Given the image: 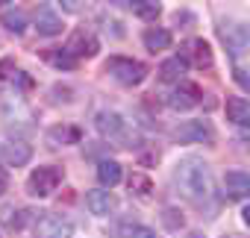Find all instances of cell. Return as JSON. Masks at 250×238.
<instances>
[{
	"label": "cell",
	"instance_id": "7",
	"mask_svg": "<svg viewBox=\"0 0 250 238\" xmlns=\"http://www.w3.org/2000/svg\"><path fill=\"white\" fill-rule=\"evenodd\" d=\"M0 159L12 168H21L33 159V147L24 141H6V144H0Z\"/></svg>",
	"mask_w": 250,
	"mask_h": 238
},
{
	"label": "cell",
	"instance_id": "19",
	"mask_svg": "<svg viewBox=\"0 0 250 238\" xmlns=\"http://www.w3.org/2000/svg\"><path fill=\"white\" fill-rule=\"evenodd\" d=\"M221 36H224V41L229 44V50H232L235 56L247 47V27H244V24L232 27V33H229V30H221Z\"/></svg>",
	"mask_w": 250,
	"mask_h": 238
},
{
	"label": "cell",
	"instance_id": "17",
	"mask_svg": "<svg viewBox=\"0 0 250 238\" xmlns=\"http://www.w3.org/2000/svg\"><path fill=\"white\" fill-rule=\"evenodd\" d=\"M97 179H100V185H106V188L118 185V182H121V165H118L115 159H103V162L97 165Z\"/></svg>",
	"mask_w": 250,
	"mask_h": 238
},
{
	"label": "cell",
	"instance_id": "20",
	"mask_svg": "<svg viewBox=\"0 0 250 238\" xmlns=\"http://www.w3.org/2000/svg\"><path fill=\"white\" fill-rule=\"evenodd\" d=\"M130 9H133L139 18H145V21H153V18H159V12H162L159 0H130Z\"/></svg>",
	"mask_w": 250,
	"mask_h": 238
},
{
	"label": "cell",
	"instance_id": "4",
	"mask_svg": "<svg viewBox=\"0 0 250 238\" xmlns=\"http://www.w3.org/2000/svg\"><path fill=\"white\" fill-rule=\"evenodd\" d=\"M74 59H91V56H97V50H100V41L94 39V33L91 30H85V27H80V30H74V36H71V41H68V47H65Z\"/></svg>",
	"mask_w": 250,
	"mask_h": 238
},
{
	"label": "cell",
	"instance_id": "16",
	"mask_svg": "<svg viewBox=\"0 0 250 238\" xmlns=\"http://www.w3.org/2000/svg\"><path fill=\"white\" fill-rule=\"evenodd\" d=\"M183 74H186V59L183 56H174V59L162 62V68H159V79L162 82H180Z\"/></svg>",
	"mask_w": 250,
	"mask_h": 238
},
{
	"label": "cell",
	"instance_id": "3",
	"mask_svg": "<svg viewBox=\"0 0 250 238\" xmlns=\"http://www.w3.org/2000/svg\"><path fill=\"white\" fill-rule=\"evenodd\" d=\"M59 182H62V168L44 165V168H36V171L30 174L27 191H30L33 197H47V194H53V191L59 188Z\"/></svg>",
	"mask_w": 250,
	"mask_h": 238
},
{
	"label": "cell",
	"instance_id": "18",
	"mask_svg": "<svg viewBox=\"0 0 250 238\" xmlns=\"http://www.w3.org/2000/svg\"><path fill=\"white\" fill-rule=\"evenodd\" d=\"M171 41H174V39H171L168 30H159V27H156V30H147V33H145V47H147L150 53H156V50H168Z\"/></svg>",
	"mask_w": 250,
	"mask_h": 238
},
{
	"label": "cell",
	"instance_id": "2",
	"mask_svg": "<svg viewBox=\"0 0 250 238\" xmlns=\"http://www.w3.org/2000/svg\"><path fill=\"white\" fill-rule=\"evenodd\" d=\"M106 74L112 79H118L121 85H139L147 77V68L136 59H127V56H112L106 62Z\"/></svg>",
	"mask_w": 250,
	"mask_h": 238
},
{
	"label": "cell",
	"instance_id": "13",
	"mask_svg": "<svg viewBox=\"0 0 250 238\" xmlns=\"http://www.w3.org/2000/svg\"><path fill=\"white\" fill-rule=\"evenodd\" d=\"M227 118L238 127H247L250 124V103L244 97H229L227 100Z\"/></svg>",
	"mask_w": 250,
	"mask_h": 238
},
{
	"label": "cell",
	"instance_id": "27",
	"mask_svg": "<svg viewBox=\"0 0 250 238\" xmlns=\"http://www.w3.org/2000/svg\"><path fill=\"white\" fill-rule=\"evenodd\" d=\"M232 74H235V82H238V85H241V88L247 91V88H250V79H247V71H244V68H235Z\"/></svg>",
	"mask_w": 250,
	"mask_h": 238
},
{
	"label": "cell",
	"instance_id": "5",
	"mask_svg": "<svg viewBox=\"0 0 250 238\" xmlns=\"http://www.w3.org/2000/svg\"><path fill=\"white\" fill-rule=\"evenodd\" d=\"M180 56L186 59V65L191 62L194 68H212V47H209L203 39L188 41V44L183 47V53H180Z\"/></svg>",
	"mask_w": 250,
	"mask_h": 238
},
{
	"label": "cell",
	"instance_id": "15",
	"mask_svg": "<svg viewBox=\"0 0 250 238\" xmlns=\"http://www.w3.org/2000/svg\"><path fill=\"white\" fill-rule=\"evenodd\" d=\"M224 185H227V191H229L232 197H244V194L250 191V177H247L244 171H227Z\"/></svg>",
	"mask_w": 250,
	"mask_h": 238
},
{
	"label": "cell",
	"instance_id": "8",
	"mask_svg": "<svg viewBox=\"0 0 250 238\" xmlns=\"http://www.w3.org/2000/svg\"><path fill=\"white\" fill-rule=\"evenodd\" d=\"M200 97H203L200 85L180 79V82H177V91H174V97H171V106H174V109H191V106L200 103Z\"/></svg>",
	"mask_w": 250,
	"mask_h": 238
},
{
	"label": "cell",
	"instance_id": "30",
	"mask_svg": "<svg viewBox=\"0 0 250 238\" xmlns=\"http://www.w3.org/2000/svg\"><path fill=\"white\" fill-rule=\"evenodd\" d=\"M3 3H12V0H0V6H3Z\"/></svg>",
	"mask_w": 250,
	"mask_h": 238
},
{
	"label": "cell",
	"instance_id": "24",
	"mask_svg": "<svg viewBox=\"0 0 250 238\" xmlns=\"http://www.w3.org/2000/svg\"><path fill=\"white\" fill-rule=\"evenodd\" d=\"M121 238H156V235H153V229H147V226L124 223V226H121Z\"/></svg>",
	"mask_w": 250,
	"mask_h": 238
},
{
	"label": "cell",
	"instance_id": "25",
	"mask_svg": "<svg viewBox=\"0 0 250 238\" xmlns=\"http://www.w3.org/2000/svg\"><path fill=\"white\" fill-rule=\"evenodd\" d=\"M15 74V62L12 59H0V79H9Z\"/></svg>",
	"mask_w": 250,
	"mask_h": 238
},
{
	"label": "cell",
	"instance_id": "23",
	"mask_svg": "<svg viewBox=\"0 0 250 238\" xmlns=\"http://www.w3.org/2000/svg\"><path fill=\"white\" fill-rule=\"evenodd\" d=\"M130 191H136L139 197H147V194L153 191V182H150L145 174H133V177H130Z\"/></svg>",
	"mask_w": 250,
	"mask_h": 238
},
{
	"label": "cell",
	"instance_id": "21",
	"mask_svg": "<svg viewBox=\"0 0 250 238\" xmlns=\"http://www.w3.org/2000/svg\"><path fill=\"white\" fill-rule=\"evenodd\" d=\"M0 21H3V27H6L9 33H15V36H21V33L27 30V18H24L21 12H3V18H0Z\"/></svg>",
	"mask_w": 250,
	"mask_h": 238
},
{
	"label": "cell",
	"instance_id": "29",
	"mask_svg": "<svg viewBox=\"0 0 250 238\" xmlns=\"http://www.w3.org/2000/svg\"><path fill=\"white\" fill-rule=\"evenodd\" d=\"M9 188V174H6V168L3 165H0V194H3Z\"/></svg>",
	"mask_w": 250,
	"mask_h": 238
},
{
	"label": "cell",
	"instance_id": "14",
	"mask_svg": "<svg viewBox=\"0 0 250 238\" xmlns=\"http://www.w3.org/2000/svg\"><path fill=\"white\" fill-rule=\"evenodd\" d=\"M85 206L91 215H109L115 209V197L109 191H88L85 194Z\"/></svg>",
	"mask_w": 250,
	"mask_h": 238
},
{
	"label": "cell",
	"instance_id": "31",
	"mask_svg": "<svg viewBox=\"0 0 250 238\" xmlns=\"http://www.w3.org/2000/svg\"><path fill=\"white\" fill-rule=\"evenodd\" d=\"M191 238H203V235H200V232H194V235H191Z\"/></svg>",
	"mask_w": 250,
	"mask_h": 238
},
{
	"label": "cell",
	"instance_id": "12",
	"mask_svg": "<svg viewBox=\"0 0 250 238\" xmlns=\"http://www.w3.org/2000/svg\"><path fill=\"white\" fill-rule=\"evenodd\" d=\"M94 127H97L100 136H121L124 133V118L118 112H97Z\"/></svg>",
	"mask_w": 250,
	"mask_h": 238
},
{
	"label": "cell",
	"instance_id": "11",
	"mask_svg": "<svg viewBox=\"0 0 250 238\" xmlns=\"http://www.w3.org/2000/svg\"><path fill=\"white\" fill-rule=\"evenodd\" d=\"M80 139H83V130H80V127H68V124H62V127H50V130H47V141H50V147L80 144Z\"/></svg>",
	"mask_w": 250,
	"mask_h": 238
},
{
	"label": "cell",
	"instance_id": "26",
	"mask_svg": "<svg viewBox=\"0 0 250 238\" xmlns=\"http://www.w3.org/2000/svg\"><path fill=\"white\" fill-rule=\"evenodd\" d=\"M162 220H165V223H168L171 229H177V226H183V215L177 218V212H174V209H165V218H162Z\"/></svg>",
	"mask_w": 250,
	"mask_h": 238
},
{
	"label": "cell",
	"instance_id": "10",
	"mask_svg": "<svg viewBox=\"0 0 250 238\" xmlns=\"http://www.w3.org/2000/svg\"><path fill=\"white\" fill-rule=\"evenodd\" d=\"M36 30H39L42 36H59V33H62V18H59L50 6H42V9L36 12Z\"/></svg>",
	"mask_w": 250,
	"mask_h": 238
},
{
	"label": "cell",
	"instance_id": "28",
	"mask_svg": "<svg viewBox=\"0 0 250 238\" xmlns=\"http://www.w3.org/2000/svg\"><path fill=\"white\" fill-rule=\"evenodd\" d=\"M65 12H80L83 9V0H59Z\"/></svg>",
	"mask_w": 250,
	"mask_h": 238
},
{
	"label": "cell",
	"instance_id": "6",
	"mask_svg": "<svg viewBox=\"0 0 250 238\" xmlns=\"http://www.w3.org/2000/svg\"><path fill=\"white\" fill-rule=\"evenodd\" d=\"M36 235H39V238H71V235H74V226H71L68 220H62V218L47 215V218H42V220L36 223Z\"/></svg>",
	"mask_w": 250,
	"mask_h": 238
},
{
	"label": "cell",
	"instance_id": "22",
	"mask_svg": "<svg viewBox=\"0 0 250 238\" xmlns=\"http://www.w3.org/2000/svg\"><path fill=\"white\" fill-rule=\"evenodd\" d=\"M47 59L56 65V68H65V71H71V68H77V59L68 53V50H50L47 53Z\"/></svg>",
	"mask_w": 250,
	"mask_h": 238
},
{
	"label": "cell",
	"instance_id": "9",
	"mask_svg": "<svg viewBox=\"0 0 250 238\" xmlns=\"http://www.w3.org/2000/svg\"><path fill=\"white\" fill-rule=\"evenodd\" d=\"M177 139L180 141H212L215 133L206 121H186L183 127H177Z\"/></svg>",
	"mask_w": 250,
	"mask_h": 238
},
{
	"label": "cell",
	"instance_id": "1",
	"mask_svg": "<svg viewBox=\"0 0 250 238\" xmlns=\"http://www.w3.org/2000/svg\"><path fill=\"white\" fill-rule=\"evenodd\" d=\"M174 185L188 200H206L212 194V174L200 159H183L174 171Z\"/></svg>",
	"mask_w": 250,
	"mask_h": 238
}]
</instances>
